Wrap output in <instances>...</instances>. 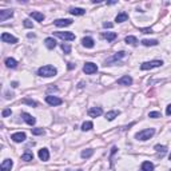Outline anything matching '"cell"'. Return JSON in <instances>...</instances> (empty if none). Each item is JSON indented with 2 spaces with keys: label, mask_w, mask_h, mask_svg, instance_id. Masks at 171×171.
Here are the masks:
<instances>
[{
  "label": "cell",
  "mask_w": 171,
  "mask_h": 171,
  "mask_svg": "<svg viewBox=\"0 0 171 171\" xmlns=\"http://www.w3.org/2000/svg\"><path fill=\"white\" fill-rule=\"evenodd\" d=\"M118 115H119V111H110V112H107V114H106V119L111 122V120H114Z\"/></svg>",
  "instance_id": "cell-28"
},
{
  "label": "cell",
  "mask_w": 171,
  "mask_h": 171,
  "mask_svg": "<svg viewBox=\"0 0 171 171\" xmlns=\"http://www.w3.org/2000/svg\"><path fill=\"white\" fill-rule=\"evenodd\" d=\"M82 44L86 48H92L94 45H95V42H94L92 38H83V39H82Z\"/></svg>",
  "instance_id": "cell-16"
},
{
  "label": "cell",
  "mask_w": 171,
  "mask_h": 171,
  "mask_svg": "<svg viewBox=\"0 0 171 171\" xmlns=\"http://www.w3.org/2000/svg\"><path fill=\"white\" fill-rule=\"evenodd\" d=\"M83 71L86 72L87 75H91V74H95V72L98 71V66H96L95 63H91V62H88V63H86V64H84Z\"/></svg>",
  "instance_id": "cell-5"
},
{
  "label": "cell",
  "mask_w": 171,
  "mask_h": 171,
  "mask_svg": "<svg viewBox=\"0 0 171 171\" xmlns=\"http://www.w3.org/2000/svg\"><path fill=\"white\" fill-rule=\"evenodd\" d=\"M124 56H126V52H124V51L116 52L114 56H111L110 59L106 60V66H112V63H115V62H119V60H120V59H123Z\"/></svg>",
  "instance_id": "cell-4"
},
{
  "label": "cell",
  "mask_w": 171,
  "mask_h": 171,
  "mask_svg": "<svg viewBox=\"0 0 171 171\" xmlns=\"http://www.w3.org/2000/svg\"><path fill=\"white\" fill-rule=\"evenodd\" d=\"M56 68H55L54 66H50V64H47V66H43L39 68V71H38V75L39 76H43V78H51V76H55L56 75Z\"/></svg>",
  "instance_id": "cell-1"
},
{
  "label": "cell",
  "mask_w": 171,
  "mask_h": 171,
  "mask_svg": "<svg viewBox=\"0 0 171 171\" xmlns=\"http://www.w3.org/2000/svg\"><path fill=\"white\" fill-rule=\"evenodd\" d=\"M92 155H94V150H92V148H87V150L82 151V158H83V159H88V158H91Z\"/></svg>",
  "instance_id": "cell-25"
},
{
  "label": "cell",
  "mask_w": 171,
  "mask_h": 171,
  "mask_svg": "<svg viewBox=\"0 0 171 171\" xmlns=\"http://www.w3.org/2000/svg\"><path fill=\"white\" fill-rule=\"evenodd\" d=\"M118 84H120V86H131L132 84V78L128 75H124L122 76L120 79H118Z\"/></svg>",
  "instance_id": "cell-12"
},
{
  "label": "cell",
  "mask_w": 171,
  "mask_h": 171,
  "mask_svg": "<svg viewBox=\"0 0 171 171\" xmlns=\"http://www.w3.org/2000/svg\"><path fill=\"white\" fill-rule=\"evenodd\" d=\"M70 13H71V15H75V16H82V15H84V13H86V11H84L83 8H71L70 9Z\"/></svg>",
  "instance_id": "cell-20"
},
{
  "label": "cell",
  "mask_w": 171,
  "mask_h": 171,
  "mask_svg": "<svg viewBox=\"0 0 171 171\" xmlns=\"http://www.w3.org/2000/svg\"><path fill=\"white\" fill-rule=\"evenodd\" d=\"M44 130L43 128H32V135H43Z\"/></svg>",
  "instance_id": "cell-34"
},
{
  "label": "cell",
  "mask_w": 171,
  "mask_h": 171,
  "mask_svg": "<svg viewBox=\"0 0 171 171\" xmlns=\"http://www.w3.org/2000/svg\"><path fill=\"white\" fill-rule=\"evenodd\" d=\"M170 160H171V154H170Z\"/></svg>",
  "instance_id": "cell-43"
},
{
  "label": "cell",
  "mask_w": 171,
  "mask_h": 171,
  "mask_svg": "<svg viewBox=\"0 0 171 171\" xmlns=\"http://www.w3.org/2000/svg\"><path fill=\"white\" fill-rule=\"evenodd\" d=\"M154 134H155V128H146L139 131L138 134L135 135V138L138 140H148L150 138H153Z\"/></svg>",
  "instance_id": "cell-2"
},
{
  "label": "cell",
  "mask_w": 171,
  "mask_h": 171,
  "mask_svg": "<svg viewBox=\"0 0 171 171\" xmlns=\"http://www.w3.org/2000/svg\"><path fill=\"white\" fill-rule=\"evenodd\" d=\"M155 150H156V153L160 155V158H162V156L166 154L167 148H166V146H159V144H156V146H155Z\"/></svg>",
  "instance_id": "cell-29"
},
{
  "label": "cell",
  "mask_w": 171,
  "mask_h": 171,
  "mask_svg": "<svg viewBox=\"0 0 171 171\" xmlns=\"http://www.w3.org/2000/svg\"><path fill=\"white\" fill-rule=\"evenodd\" d=\"M30 15H31V18L35 19L36 21H43V20H44V15H43V13H40V12H31Z\"/></svg>",
  "instance_id": "cell-24"
},
{
  "label": "cell",
  "mask_w": 171,
  "mask_h": 171,
  "mask_svg": "<svg viewBox=\"0 0 171 171\" xmlns=\"http://www.w3.org/2000/svg\"><path fill=\"white\" fill-rule=\"evenodd\" d=\"M54 23L56 27H68L72 24V20L71 19H56Z\"/></svg>",
  "instance_id": "cell-9"
},
{
  "label": "cell",
  "mask_w": 171,
  "mask_h": 171,
  "mask_svg": "<svg viewBox=\"0 0 171 171\" xmlns=\"http://www.w3.org/2000/svg\"><path fill=\"white\" fill-rule=\"evenodd\" d=\"M142 171H154V165L151 162L142 163Z\"/></svg>",
  "instance_id": "cell-27"
},
{
  "label": "cell",
  "mask_w": 171,
  "mask_h": 171,
  "mask_svg": "<svg viewBox=\"0 0 171 171\" xmlns=\"http://www.w3.org/2000/svg\"><path fill=\"white\" fill-rule=\"evenodd\" d=\"M11 139L16 143H21V142L26 140V134L24 132H15V134L11 135Z\"/></svg>",
  "instance_id": "cell-10"
},
{
  "label": "cell",
  "mask_w": 171,
  "mask_h": 171,
  "mask_svg": "<svg viewBox=\"0 0 171 171\" xmlns=\"http://www.w3.org/2000/svg\"><path fill=\"white\" fill-rule=\"evenodd\" d=\"M12 166H13V162L11 159H6L0 166V171H11Z\"/></svg>",
  "instance_id": "cell-15"
},
{
  "label": "cell",
  "mask_w": 171,
  "mask_h": 171,
  "mask_svg": "<svg viewBox=\"0 0 171 171\" xmlns=\"http://www.w3.org/2000/svg\"><path fill=\"white\" fill-rule=\"evenodd\" d=\"M166 115H167V116H171V104H168L167 108H166Z\"/></svg>",
  "instance_id": "cell-39"
},
{
  "label": "cell",
  "mask_w": 171,
  "mask_h": 171,
  "mask_svg": "<svg viewBox=\"0 0 171 171\" xmlns=\"http://www.w3.org/2000/svg\"><path fill=\"white\" fill-rule=\"evenodd\" d=\"M158 40H155V39H151V40H148V39H144V40H142V44L143 45H146V47H153V45H158Z\"/></svg>",
  "instance_id": "cell-23"
},
{
  "label": "cell",
  "mask_w": 171,
  "mask_h": 171,
  "mask_svg": "<svg viewBox=\"0 0 171 171\" xmlns=\"http://www.w3.org/2000/svg\"><path fill=\"white\" fill-rule=\"evenodd\" d=\"M55 36H57V38H60L63 40H68V42L75 40V35L72 32H55Z\"/></svg>",
  "instance_id": "cell-7"
},
{
  "label": "cell",
  "mask_w": 171,
  "mask_h": 171,
  "mask_svg": "<svg viewBox=\"0 0 171 171\" xmlns=\"http://www.w3.org/2000/svg\"><path fill=\"white\" fill-rule=\"evenodd\" d=\"M1 115H3V118H7L11 115V108H6V110H3V112H1Z\"/></svg>",
  "instance_id": "cell-37"
},
{
  "label": "cell",
  "mask_w": 171,
  "mask_h": 171,
  "mask_svg": "<svg viewBox=\"0 0 171 171\" xmlns=\"http://www.w3.org/2000/svg\"><path fill=\"white\" fill-rule=\"evenodd\" d=\"M112 26H114L112 23H107V21H106V23H103V27H104V28H112Z\"/></svg>",
  "instance_id": "cell-40"
},
{
  "label": "cell",
  "mask_w": 171,
  "mask_h": 171,
  "mask_svg": "<svg viewBox=\"0 0 171 171\" xmlns=\"http://www.w3.org/2000/svg\"><path fill=\"white\" fill-rule=\"evenodd\" d=\"M6 66L8 67V68H15V67L18 66V62H16L13 57H7L6 59Z\"/></svg>",
  "instance_id": "cell-21"
},
{
  "label": "cell",
  "mask_w": 171,
  "mask_h": 171,
  "mask_svg": "<svg viewBox=\"0 0 171 171\" xmlns=\"http://www.w3.org/2000/svg\"><path fill=\"white\" fill-rule=\"evenodd\" d=\"M1 40H3L4 43H11V44L18 43V39H16L15 36H12L11 33H7V32H4L3 35H1Z\"/></svg>",
  "instance_id": "cell-8"
},
{
  "label": "cell",
  "mask_w": 171,
  "mask_h": 171,
  "mask_svg": "<svg viewBox=\"0 0 171 171\" xmlns=\"http://www.w3.org/2000/svg\"><path fill=\"white\" fill-rule=\"evenodd\" d=\"M127 19H128V15H127L126 12H120V13H118L116 15L115 21H116V23H123V21H126Z\"/></svg>",
  "instance_id": "cell-19"
},
{
  "label": "cell",
  "mask_w": 171,
  "mask_h": 171,
  "mask_svg": "<svg viewBox=\"0 0 171 171\" xmlns=\"http://www.w3.org/2000/svg\"><path fill=\"white\" fill-rule=\"evenodd\" d=\"M92 127H94L92 122H84V123L82 124V130H83V131H90Z\"/></svg>",
  "instance_id": "cell-30"
},
{
  "label": "cell",
  "mask_w": 171,
  "mask_h": 171,
  "mask_svg": "<svg viewBox=\"0 0 171 171\" xmlns=\"http://www.w3.org/2000/svg\"><path fill=\"white\" fill-rule=\"evenodd\" d=\"M44 44L47 48H50V50H54L55 47H56V40L54 39V38H47V39L44 40Z\"/></svg>",
  "instance_id": "cell-17"
},
{
  "label": "cell",
  "mask_w": 171,
  "mask_h": 171,
  "mask_svg": "<svg viewBox=\"0 0 171 171\" xmlns=\"http://www.w3.org/2000/svg\"><path fill=\"white\" fill-rule=\"evenodd\" d=\"M21 160H24V162H30V160H33V155L31 153H26L21 155Z\"/></svg>",
  "instance_id": "cell-31"
},
{
  "label": "cell",
  "mask_w": 171,
  "mask_h": 171,
  "mask_svg": "<svg viewBox=\"0 0 171 171\" xmlns=\"http://www.w3.org/2000/svg\"><path fill=\"white\" fill-rule=\"evenodd\" d=\"M62 50L64 51V54H70V52H71V45L67 44V43H63V44H62Z\"/></svg>",
  "instance_id": "cell-32"
},
{
  "label": "cell",
  "mask_w": 171,
  "mask_h": 171,
  "mask_svg": "<svg viewBox=\"0 0 171 171\" xmlns=\"http://www.w3.org/2000/svg\"><path fill=\"white\" fill-rule=\"evenodd\" d=\"M12 87H18V82H13L12 83Z\"/></svg>",
  "instance_id": "cell-42"
},
{
  "label": "cell",
  "mask_w": 171,
  "mask_h": 171,
  "mask_svg": "<svg viewBox=\"0 0 171 171\" xmlns=\"http://www.w3.org/2000/svg\"><path fill=\"white\" fill-rule=\"evenodd\" d=\"M170 171H171V170H170Z\"/></svg>",
  "instance_id": "cell-45"
},
{
  "label": "cell",
  "mask_w": 171,
  "mask_h": 171,
  "mask_svg": "<svg viewBox=\"0 0 171 171\" xmlns=\"http://www.w3.org/2000/svg\"><path fill=\"white\" fill-rule=\"evenodd\" d=\"M45 102H47L50 106H60L62 103H63V100L60 99V98H57V96L48 95V96H45Z\"/></svg>",
  "instance_id": "cell-6"
},
{
  "label": "cell",
  "mask_w": 171,
  "mask_h": 171,
  "mask_svg": "<svg viewBox=\"0 0 171 171\" xmlns=\"http://www.w3.org/2000/svg\"><path fill=\"white\" fill-rule=\"evenodd\" d=\"M21 118H23L24 122H26L27 124H30V126H33V124L36 123V119L32 116V115L28 114V112H23V114H21Z\"/></svg>",
  "instance_id": "cell-11"
},
{
  "label": "cell",
  "mask_w": 171,
  "mask_h": 171,
  "mask_svg": "<svg viewBox=\"0 0 171 171\" xmlns=\"http://www.w3.org/2000/svg\"><path fill=\"white\" fill-rule=\"evenodd\" d=\"M148 116H150V118H153V119H156V118H160V112H158V111L150 112V114H148Z\"/></svg>",
  "instance_id": "cell-36"
},
{
  "label": "cell",
  "mask_w": 171,
  "mask_h": 171,
  "mask_svg": "<svg viewBox=\"0 0 171 171\" xmlns=\"http://www.w3.org/2000/svg\"><path fill=\"white\" fill-rule=\"evenodd\" d=\"M23 24H24V27H26V28H32V27H33L32 21H31L30 19H26V20L23 21Z\"/></svg>",
  "instance_id": "cell-35"
},
{
  "label": "cell",
  "mask_w": 171,
  "mask_h": 171,
  "mask_svg": "<svg viewBox=\"0 0 171 171\" xmlns=\"http://www.w3.org/2000/svg\"><path fill=\"white\" fill-rule=\"evenodd\" d=\"M126 43L127 44H130V45H134V47H135V45H138V39H136L135 36H127L126 38Z\"/></svg>",
  "instance_id": "cell-26"
},
{
  "label": "cell",
  "mask_w": 171,
  "mask_h": 171,
  "mask_svg": "<svg viewBox=\"0 0 171 171\" xmlns=\"http://www.w3.org/2000/svg\"><path fill=\"white\" fill-rule=\"evenodd\" d=\"M39 158L43 160V162H45V160L50 159V153H48L47 148H42V150H39Z\"/></svg>",
  "instance_id": "cell-18"
},
{
  "label": "cell",
  "mask_w": 171,
  "mask_h": 171,
  "mask_svg": "<svg viewBox=\"0 0 171 171\" xmlns=\"http://www.w3.org/2000/svg\"><path fill=\"white\" fill-rule=\"evenodd\" d=\"M103 114V110L100 107H92L88 110V115L91 118H96V116H100Z\"/></svg>",
  "instance_id": "cell-13"
},
{
  "label": "cell",
  "mask_w": 171,
  "mask_h": 171,
  "mask_svg": "<svg viewBox=\"0 0 171 171\" xmlns=\"http://www.w3.org/2000/svg\"><path fill=\"white\" fill-rule=\"evenodd\" d=\"M163 64L162 60H151V62H144L142 63L140 70L146 71V70H151V68H155V67H160Z\"/></svg>",
  "instance_id": "cell-3"
},
{
  "label": "cell",
  "mask_w": 171,
  "mask_h": 171,
  "mask_svg": "<svg viewBox=\"0 0 171 171\" xmlns=\"http://www.w3.org/2000/svg\"><path fill=\"white\" fill-rule=\"evenodd\" d=\"M21 103H26V104L32 106V107H36V106H38V103H36L35 100H31V99H23L21 100Z\"/></svg>",
  "instance_id": "cell-33"
},
{
  "label": "cell",
  "mask_w": 171,
  "mask_h": 171,
  "mask_svg": "<svg viewBox=\"0 0 171 171\" xmlns=\"http://www.w3.org/2000/svg\"><path fill=\"white\" fill-rule=\"evenodd\" d=\"M140 31L143 33H153V30H151V28H140Z\"/></svg>",
  "instance_id": "cell-38"
},
{
  "label": "cell",
  "mask_w": 171,
  "mask_h": 171,
  "mask_svg": "<svg viewBox=\"0 0 171 171\" xmlns=\"http://www.w3.org/2000/svg\"><path fill=\"white\" fill-rule=\"evenodd\" d=\"M13 15V12L11 9H3V11H0V21H6L8 18H12Z\"/></svg>",
  "instance_id": "cell-14"
},
{
  "label": "cell",
  "mask_w": 171,
  "mask_h": 171,
  "mask_svg": "<svg viewBox=\"0 0 171 171\" xmlns=\"http://www.w3.org/2000/svg\"><path fill=\"white\" fill-rule=\"evenodd\" d=\"M76 171H82V170H76Z\"/></svg>",
  "instance_id": "cell-44"
},
{
  "label": "cell",
  "mask_w": 171,
  "mask_h": 171,
  "mask_svg": "<svg viewBox=\"0 0 171 171\" xmlns=\"http://www.w3.org/2000/svg\"><path fill=\"white\" fill-rule=\"evenodd\" d=\"M102 36L106 40H107V42H112V40L116 39V33H115V32H104Z\"/></svg>",
  "instance_id": "cell-22"
},
{
  "label": "cell",
  "mask_w": 171,
  "mask_h": 171,
  "mask_svg": "<svg viewBox=\"0 0 171 171\" xmlns=\"http://www.w3.org/2000/svg\"><path fill=\"white\" fill-rule=\"evenodd\" d=\"M74 67H75V66H74V64H72V63H68V68H70V70H72V68H74Z\"/></svg>",
  "instance_id": "cell-41"
}]
</instances>
